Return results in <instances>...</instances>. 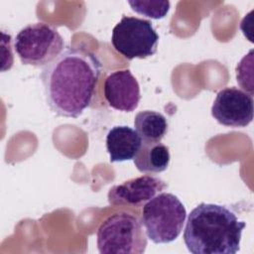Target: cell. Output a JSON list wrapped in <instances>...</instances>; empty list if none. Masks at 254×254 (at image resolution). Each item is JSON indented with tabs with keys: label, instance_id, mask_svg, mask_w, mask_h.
Listing matches in <instances>:
<instances>
[{
	"label": "cell",
	"instance_id": "obj_7",
	"mask_svg": "<svg viewBox=\"0 0 254 254\" xmlns=\"http://www.w3.org/2000/svg\"><path fill=\"white\" fill-rule=\"evenodd\" d=\"M253 111V96L236 87L220 90L211 106L212 117L228 127H246L252 122Z\"/></svg>",
	"mask_w": 254,
	"mask_h": 254
},
{
	"label": "cell",
	"instance_id": "obj_3",
	"mask_svg": "<svg viewBox=\"0 0 254 254\" xmlns=\"http://www.w3.org/2000/svg\"><path fill=\"white\" fill-rule=\"evenodd\" d=\"M186 217V207L179 197L161 192L143 206L141 223L151 241L156 244L170 243L181 234Z\"/></svg>",
	"mask_w": 254,
	"mask_h": 254
},
{
	"label": "cell",
	"instance_id": "obj_11",
	"mask_svg": "<svg viewBox=\"0 0 254 254\" xmlns=\"http://www.w3.org/2000/svg\"><path fill=\"white\" fill-rule=\"evenodd\" d=\"M171 160L169 148L159 142L142 141L133 161L137 170L145 174H157L167 170Z\"/></svg>",
	"mask_w": 254,
	"mask_h": 254
},
{
	"label": "cell",
	"instance_id": "obj_6",
	"mask_svg": "<svg viewBox=\"0 0 254 254\" xmlns=\"http://www.w3.org/2000/svg\"><path fill=\"white\" fill-rule=\"evenodd\" d=\"M159 35L148 20L123 16L112 30L114 49L128 60L146 59L156 54Z\"/></svg>",
	"mask_w": 254,
	"mask_h": 254
},
{
	"label": "cell",
	"instance_id": "obj_5",
	"mask_svg": "<svg viewBox=\"0 0 254 254\" xmlns=\"http://www.w3.org/2000/svg\"><path fill=\"white\" fill-rule=\"evenodd\" d=\"M64 39L46 23H34L16 35L14 48L23 64L43 66L52 63L64 51Z\"/></svg>",
	"mask_w": 254,
	"mask_h": 254
},
{
	"label": "cell",
	"instance_id": "obj_9",
	"mask_svg": "<svg viewBox=\"0 0 254 254\" xmlns=\"http://www.w3.org/2000/svg\"><path fill=\"white\" fill-rule=\"evenodd\" d=\"M104 96L114 109L132 112L140 102V86L129 69L116 70L104 81Z\"/></svg>",
	"mask_w": 254,
	"mask_h": 254
},
{
	"label": "cell",
	"instance_id": "obj_1",
	"mask_svg": "<svg viewBox=\"0 0 254 254\" xmlns=\"http://www.w3.org/2000/svg\"><path fill=\"white\" fill-rule=\"evenodd\" d=\"M100 71V61L93 53L65 48L41 73L50 109L59 116H80L92 101Z\"/></svg>",
	"mask_w": 254,
	"mask_h": 254
},
{
	"label": "cell",
	"instance_id": "obj_13",
	"mask_svg": "<svg viewBox=\"0 0 254 254\" xmlns=\"http://www.w3.org/2000/svg\"><path fill=\"white\" fill-rule=\"evenodd\" d=\"M128 4L136 13L152 18H164L170 9L169 1H129Z\"/></svg>",
	"mask_w": 254,
	"mask_h": 254
},
{
	"label": "cell",
	"instance_id": "obj_8",
	"mask_svg": "<svg viewBox=\"0 0 254 254\" xmlns=\"http://www.w3.org/2000/svg\"><path fill=\"white\" fill-rule=\"evenodd\" d=\"M166 188L167 184L160 178L141 176L112 187L107 198L112 205L138 206L149 201Z\"/></svg>",
	"mask_w": 254,
	"mask_h": 254
},
{
	"label": "cell",
	"instance_id": "obj_10",
	"mask_svg": "<svg viewBox=\"0 0 254 254\" xmlns=\"http://www.w3.org/2000/svg\"><path fill=\"white\" fill-rule=\"evenodd\" d=\"M142 144L136 130L129 126H114L106 136V149L110 162H124L134 159Z\"/></svg>",
	"mask_w": 254,
	"mask_h": 254
},
{
	"label": "cell",
	"instance_id": "obj_2",
	"mask_svg": "<svg viewBox=\"0 0 254 254\" xmlns=\"http://www.w3.org/2000/svg\"><path fill=\"white\" fill-rule=\"evenodd\" d=\"M245 226L226 206L201 202L188 216L184 241L192 254H234Z\"/></svg>",
	"mask_w": 254,
	"mask_h": 254
},
{
	"label": "cell",
	"instance_id": "obj_4",
	"mask_svg": "<svg viewBox=\"0 0 254 254\" xmlns=\"http://www.w3.org/2000/svg\"><path fill=\"white\" fill-rule=\"evenodd\" d=\"M96 237L101 254H142L147 247V237L141 221L127 212L107 217L100 224Z\"/></svg>",
	"mask_w": 254,
	"mask_h": 254
},
{
	"label": "cell",
	"instance_id": "obj_14",
	"mask_svg": "<svg viewBox=\"0 0 254 254\" xmlns=\"http://www.w3.org/2000/svg\"><path fill=\"white\" fill-rule=\"evenodd\" d=\"M253 51L244 56L236 66V78L239 85L253 96Z\"/></svg>",
	"mask_w": 254,
	"mask_h": 254
},
{
	"label": "cell",
	"instance_id": "obj_12",
	"mask_svg": "<svg viewBox=\"0 0 254 254\" xmlns=\"http://www.w3.org/2000/svg\"><path fill=\"white\" fill-rule=\"evenodd\" d=\"M134 126L142 141H161L168 131L166 117L157 111L143 110L136 114Z\"/></svg>",
	"mask_w": 254,
	"mask_h": 254
}]
</instances>
